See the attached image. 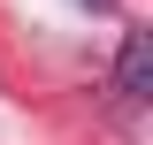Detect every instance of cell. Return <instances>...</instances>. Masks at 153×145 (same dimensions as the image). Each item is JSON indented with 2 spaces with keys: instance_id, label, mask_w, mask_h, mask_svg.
I'll use <instances>...</instances> for the list:
<instances>
[{
  "instance_id": "obj_1",
  "label": "cell",
  "mask_w": 153,
  "mask_h": 145,
  "mask_svg": "<svg viewBox=\"0 0 153 145\" xmlns=\"http://www.w3.org/2000/svg\"><path fill=\"white\" fill-rule=\"evenodd\" d=\"M146 61H153V38L130 31L123 38V61H115V92H123V99H146Z\"/></svg>"
}]
</instances>
